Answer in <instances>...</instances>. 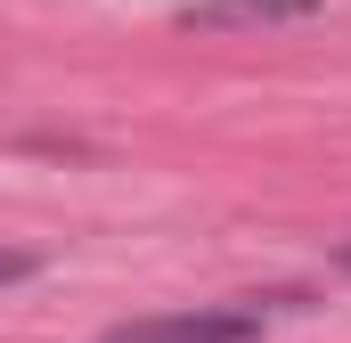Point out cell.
Masks as SVG:
<instances>
[{
  "instance_id": "cell-3",
  "label": "cell",
  "mask_w": 351,
  "mask_h": 343,
  "mask_svg": "<svg viewBox=\"0 0 351 343\" xmlns=\"http://www.w3.org/2000/svg\"><path fill=\"white\" fill-rule=\"evenodd\" d=\"M8 278H33V254H0V286Z\"/></svg>"
},
{
  "instance_id": "cell-2",
  "label": "cell",
  "mask_w": 351,
  "mask_h": 343,
  "mask_svg": "<svg viewBox=\"0 0 351 343\" xmlns=\"http://www.w3.org/2000/svg\"><path fill=\"white\" fill-rule=\"evenodd\" d=\"M302 16H319V0H196L188 8V25H302Z\"/></svg>"
},
{
  "instance_id": "cell-4",
  "label": "cell",
  "mask_w": 351,
  "mask_h": 343,
  "mask_svg": "<svg viewBox=\"0 0 351 343\" xmlns=\"http://www.w3.org/2000/svg\"><path fill=\"white\" fill-rule=\"evenodd\" d=\"M343 270H351V254H343Z\"/></svg>"
},
{
  "instance_id": "cell-1",
  "label": "cell",
  "mask_w": 351,
  "mask_h": 343,
  "mask_svg": "<svg viewBox=\"0 0 351 343\" xmlns=\"http://www.w3.org/2000/svg\"><path fill=\"white\" fill-rule=\"evenodd\" d=\"M98 343H262L254 311H172V319H123Z\"/></svg>"
}]
</instances>
